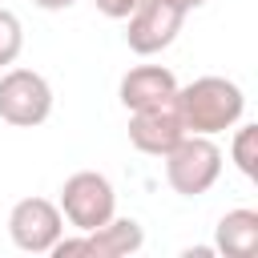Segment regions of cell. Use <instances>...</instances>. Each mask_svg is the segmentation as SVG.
Here are the masks:
<instances>
[{"instance_id": "11", "label": "cell", "mask_w": 258, "mask_h": 258, "mask_svg": "<svg viewBox=\"0 0 258 258\" xmlns=\"http://www.w3.org/2000/svg\"><path fill=\"white\" fill-rule=\"evenodd\" d=\"M234 165L250 181H258V125H242L234 133Z\"/></svg>"}, {"instance_id": "5", "label": "cell", "mask_w": 258, "mask_h": 258, "mask_svg": "<svg viewBox=\"0 0 258 258\" xmlns=\"http://www.w3.org/2000/svg\"><path fill=\"white\" fill-rule=\"evenodd\" d=\"M145 234L133 218H109L97 230H81V238H56L52 242V258H125L133 250H141Z\"/></svg>"}, {"instance_id": "15", "label": "cell", "mask_w": 258, "mask_h": 258, "mask_svg": "<svg viewBox=\"0 0 258 258\" xmlns=\"http://www.w3.org/2000/svg\"><path fill=\"white\" fill-rule=\"evenodd\" d=\"M165 4H173V8H181V12H194V8H202L206 0H165Z\"/></svg>"}, {"instance_id": "13", "label": "cell", "mask_w": 258, "mask_h": 258, "mask_svg": "<svg viewBox=\"0 0 258 258\" xmlns=\"http://www.w3.org/2000/svg\"><path fill=\"white\" fill-rule=\"evenodd\" d=\"M137 4H141V0H97V8H101L105 16H113V20H125Z\"/></svg>"}, {"instance_id": "6", "label": "cell", "mask_w": 258, "mask_h": 258, "mask_svg": "<svg viewBox=\"0 0 258 258\" xmlns=\"http://www.w3.org/2000/svg\"><path fill=\"white\" fill-rule=\"evenodd\" d=\"M60 230H64V214L48 198H20L8 214V234L24 254H48Z\"/></svg>"}, {"instance_id": "9", "label": "cell", "mask_w": 258, "mask_h": 258, "mask_svg": "<svg viewBox=\"0 0 258 258\" xmlns=\"http://www.w3.org/2000/svg\"><path fill=\"white\" fill-rule=\"evenodd\" d=\"M121 105L133 113V109H145V105H161L177 93V77L161 64H137L121 77Z\"/></svg>"}, {"instance_id": "4", "label": "cell", "mask_w": 258, "mask_h": 258, "mask_svg": "<svg viewBox=\"0 0 258 258\" xmlns=\"http://www.w3.org/2000/svg\"><path fill=\"white\" fill-rule=\"evenodd\" d=\"M52 113V89L32 69H8L0 77V121L16 129H32Z\"/></svg>"}, {"instance_id": "1", "label": "cell", "mask_w": 258, "mask_h": 258, "mask_svg": "<svg viewBox=\"0 0 258 258\" xmlns=\"http://www.w3.org/2000/svg\"><path fill=\"white\" fill-rule=\"evenodd\" d=\"M173 105L181 113L185 133H222L242 117V89L226 77H198L189 85H177Z\"/></svg>"}, {"instance_id": "2", "label": "cell", "mask_w": 258, "mask_h": 258, "mask_svg": "<svg viewBox=\"0 0 258 258\" xmlns=\"http://www.w3.org/2000/svg\"><path fill=\"white\" fill-rule=\"evenodd\" d=\"M165 157V181L181 194V198H198L206 194L218 173H222V149L206 137V133H185Z\"/></svg>"}, {"instance_id": "7", "label": "cell", "mask_w": 258, "mask_h": 258, "mask_svg": "<svg viewBox=\"0 0 258 258\" xmlns=\"http://www.w3.org/2000/svg\"><path fill=\"white\" fill-rule=\"evenodd\" d=\"M125 20H129V32H125L129 48L141 52V56H153L165 44H173V36L181 32L185 12L173 8V4H165V0H141Z\"/></svg>"}, {"instance_id": "12", "label": "cell", "mask_w": 258, "mask_h": 258, "mask_svg": "<svg viewBox=\"0 0 258 258\" xmlns=\"http://www.w3.org/2000/svg\"><path fill=\"white\" fill-rule=\"evenodd\" d=\"M20 44H24V32H20V20L0 8V64H12L20 56Z\"/></svg>"}, {"instance_id": "14", "label": "cell", "mask_w": 258, "mask_h": 258, "mask_svg": "<svg viewBox=\"0 0 258 258\" xmlns=\"http://www.w3.org/2000/svg\"><path fill=\"white\" fill-rule=\"evenodd\" d=\"M36 8H48V12H56V8H69L73 0H32Z\"/></svg>"}, {"instance_id": "8", "label": "cell", "mask_w": 258, "mask_h": 258, "mask_svg": "<svg viewBox=\"0 0 258 258\" xmlns=\"http://www.w3.org/2000/svg\"><path fill=\"white\" fill-rule=\"evenodd\" d=\"M181 137H185V125H181V113H177L173 97L161 101V105H145V109H133V113H129V141H133V149H141V153L161 157V153H169Z\"/></svg>"}, {"instance_id": "3", "label": "cell", "mask_w": 258, "mask_h": 258, "mask_svg": "<svg viewBox=\"0 0 258 258\" xmlns=\"http://www.w3.org/2000/svg\"><path fill=\"white\" fill-rule=\"evenodd\" d=\"M113 206H117V194L109 185L105 173L97 169H77L73 177H64L60 185V214L69 218V226L77 230H97L113 218Z\"/></svg>"}, {"instance_id": "10", "label": "cell", "mask_w": 258, "mask_h": 258, "mask_svg": "<svg viewBox=\"0 0 258 258\" xmlns=\"http://www.w3.org/2000/svg\"><path fill=\"white\" fill-rule=\"evenodd\" d=\"M214 250L222 258H258V210H230L218 222Z\"/></svg>"}]
</instances>
